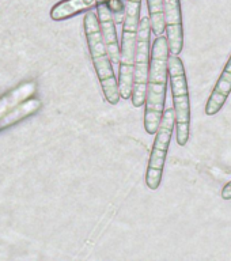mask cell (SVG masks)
I'll use <instances>...</instances> for the list:
<instances>
[{
  "label": "cell",
  "instance_id": "7",
  "mask_svg": "<svg viewBox=\"0 0 231 261\" xmlns=\"http://www.w3.org/2000/svg\"><path fill=\"white\" fill-rule=\"evenodd\" d=\"M97 15L99 19L101 33L105 41L106 49L109 52L112 64H120V57H121V48L117 40V32H116V20H114L113 12L110 10L109 4L102 3L97 7Z\"/></svg>",
  "mask_w": 231,
  "mask_h": 261
},
{
  "label": "cell",
  "instance_id": "4",
  "mask_svg": "<svg viewBox=\"0 0 231 261\" xmlns=\"http://www.w3.org/2000/svg\"><path fill=\"white\" fill-rule=\"evenodd\" d=\"M150 16H143L140 19L136 38L134 61V91H132V105L139 109L146 103L147 82L150 73V40H151Z\"/></svg>",
  "mask_w": 231,
  "mask_h": 261
},
{
  "label": "cell",
  "instance_id": "11",
  "mask_svg": "<svg viewBox=\"0 0 231 261\" xmlns=\"http://www.w3.org/2000/svg\"><path fill=\"white\" fill-rule=\"evenodd\" d=\"M41 106H42V102L38 98H29L23 101L12 110H10L7 114H4L3 117H0V130L7 129L24 118L36 114L41 109Z\"/></svg>",
  "mask_w": 231,
  "mask_h": 261
},
{
  "label": "cell",
  "instance_id": "1",
  "mask_svg": "<svg viewBox=\"0 0 231 261\" xmlns=\"http://www.w3.org/2000/svg\"><path fill=\"white\" fill-rule=\"evenodd\" d=\"M169 42L166 36H158L151 50L150 73L147 82L144 129L148 135L157 134L166 103L167 77H169Z\"/></svg>",
  "mask_w": 231,
  "mask_h": 261
},
{
  "label": "cell",
  "instance_id": "2",
  "mask_svg": "<svg viewBox=\"0 0 231 261\" xmlns=\"http://www.w3.org/2000/svg\"><path fill=\"white\" fill-rule=\"evenodd\" d=\"M83 26H85V36L87 46H89L90 57H91L94 69L101 83L105 99L110 105H117L121 98L120 90H118V81L114 75L113 64H112L109 52L106 49L105 41L102 37L97 14L91 10L86 12Z\"/></svg>",
  "mask_w": 231,
  "mask_h": 261
},
{
  "label": "cell",
  "instance_id": "9",
  "mask_svg": "<svg viewBox=\"0 0 231 261\" xmlns=\"http://www.w3.org/2000/svg\"><path fill=\"white\" fill-rule=\"evenodd\" d=\"M108 2L109 0H61L60 3L55 4L50 10V18L57 22L69 19L81 12H87L93 8H97L99 4Z\"/></svg>",
  "mask_w": 231,
  "mask_h": 261
},
{
  "label": "cell",
  "instance_id": "5",
  "mask_svg": "<svg viewBox=\"0 0 231 261\" xmlns=\"http://www.w3.org/2000/svg\"><path fill=\"white\" fill-rule=\"evenodd\" d=\"M175 128V112L174 108L165 109L159 124V128L155 134V140L151 150L148 166L146 173V184L151 191L158 189L162 182L163 169L166 162V155L170 146L171 136Z\"/></svg>",
  "mask_w": 231,
  "mask_h": 261
},
{
  "label": "cell",
  "instance_id": "6",
  "mask_svg": "<svg viewBox=\"0 0 231 261\" xmlns=\"http://www.w3.org/2000/svg\"><path fill=\"white\" fill-rule=\"evenodd\" d=\"M166 37L170 55L178 56L184 48V24L181 2L179 0H163Z\"/></svg>",
  "mask_w": 231,
  "mask_h": 261
},
{
  "label": "cell",
  "instance_id": "12",
  "mask_svg": "<svg viewBox=\"0 0 231 261\" xmlns=\"http://www.w3.org/2000/svg\"><path fill=\"white\" fill-rule=\"evenodd\" d=\"M222 197H223L224 200L231 199V181L226 184L223 189H222Z\"/></svg>",
  "mask_w": 231,
  "mask_h": 261
},
{
  "label": "cell",
  "instance_id": "10",
  "mask_svg": "<svg viewBox=\"0 0 231 261\" xmlns=\"http://www.w3.org/2000/svg\"><path fill=\"white\" fill-rule=\"evenodd\" d=\"M37 91L36 82L29 81L20 83L16 86L11 91L3 94L0 97V117H3L4 114H7L10 110H12L15 106L22 103L23 101L32 98Z\"/></svg>",
  "mask_w": 231,
  "mask_h": 261
},
{
  "label": "cell",
  "instance_id": "8",
  "mask_svg": "<svg viewBox=\"0 0 231 261\" xmlns=\"http://www.w3.org/2000/svg\"><path fill=\"white\" fill-rule=\"evenodd\" d=\"M231 93V55L228 57L227 63L224 65L222 75L219 76L218 82H216L215 87L212 90L211 95L208 98L207 105H206V113L208 116H215L216 113H219V110L222 109L227 101L228 95Z\"/></svg>",
  "mask_w": 231,
  "mask_h": 261
},
{
  "label": "cell",
  "instance_id": "3",
  "mask_svg": "<svg viewBox=\"0 0 231 261\" xmlns=\"http://www.w3.org/2000/svg\"><path fill=\"white\" fill-rule=\"evenodd\" d=\"M169 79H170L173 108L175 112V140L178 146H187L191 130V99L185 67L181 57L169 56Z\"/></svg>",
  "mask_w": 231,
  "mask_h": 261
}]
</instances>
